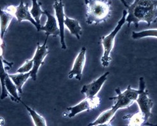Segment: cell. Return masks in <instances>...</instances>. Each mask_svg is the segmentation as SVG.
Masks as SVG:
<instances>
[{
    "label": "cell",
    "mask_w": 157,
    "mask_h": 126,
    "mask_svg": "<svg viewBox=\"0 0 157 126\" xmlns=\"http://www.w3.org/2000/svg\"><path fill=\"white\" fill-rule=\"evenodd\" d=\"M127 14V10H124L123 11V16L117 22L115 28L108 35L101 37V42L104 48V53L103 56L101 58V65L104 67H108L112 60L111 53L114 46L115 38L124 23L127 22L126 18Z\"/></svg>",
    "instance_id": "cell-3"
},
{
    "label": "cell",
    "mask_w": 157,
    "mask_h": 126,
    "mask_svg": "<svg viewBox=\"0 0 157 126\" xmlns=\"http://www.w3.org/2000/svg\"><path fill=\"white\" fill-rule=\"evenodd\" d=\"M100 99L98 96L86 97L75 106L67 108V111L69 112L68 116L69 118H72L82 112L90 111V110L98 108L100 104Z\"/></svg>",
    "instance_id": "cell-6"
},
{
    "label": "cell",
    "mask_w": 157,
    "mask_h": 126,
    "mask_svg": "<svg viewBox=\"0 0 157 126\" xmlns=\"http://www.w3.org/2000/svg\"><path fill=\"white\" fill-rule=\"evenodd\" d=\"M14 15L5 10H1V15H0V30H1V41H3V39L5 35L7 29L9 28L10 24Z\"/></svg>",
    "instance_id": "cell-16"
},
{
    "label": "cell",
    "mask_w": 157,
    "mask_h": 126,
    "mask_svg": "<svg viewBox=\"0 0 157 126\" xmlns=\"http://www.w3.org/2000/svg\"><path fill=\"white\" fill-rule=\"evenodd\" d=\"M15 17L17 18L18 22H21L24 21H28L35 26L38 31H40L41 25H38L36 22L35 19L33 18L29 10V6L28 3H25L22 1L21 2L20 4L17 6L16 11L15 13Z\"/></svg>",
    "instance_id": "cell-12"
},
{
    "label": "cell",
    "mask_w": 157,
    "mask_h": 126,
    "mask_svg": "<svg viewBox=\"0 0 157 126\" xmlns=\"http://www.w3.org/2000/svg\"><path fill=\"white\" fill-rule=\"evenodd\" d=\"M86 48L82 47L74 61L72 70L68 73L69 79H72L75 77L78 81L81 80L83 69L86 64Z\"/></svg>",
    "instance_id": "cell-11"
},
{
    "label": "cell",
    "mask_w": 157,
    "mask_h": 126,
    "mask_svg": "<svg viewBox=\"0 0 157 126\" xmlns=\"http://www.w3.org/2000/svg\"><path fill=\"white\" fill-rule=\"evenodd\" d=\"M121 1V2L124 5V6H125V7H128L129 5H128V3H127V2H126V0H120Z\"/></svg>",
    "instance_id": "cell-23"
},
{
    "label": "cell",
    "mask_w": 157,
    "mask_h": 126,
    "mask_svg": "<svg viewBox=\"0 0 157 126\" xmlns=\"http://www.w3.org/2000/svg\"><path fill=\"white\" fill-rule=\"evenodd\" d=\"M9 76L17 87L20 93H22V86L29 77H31V71L26 73H18L15 74H9Z\"/></svg>",
    "instance_id": "cell-18"
},
{
    "label": "cell",
    "mask_w": 157,
    "mask_h": 126,
    "mask_svg": "<svg viewBox=\"0 0 157 126\" xmlns=\"http://www.w3.org/2000/svg\"><path fill=\"white\" fill-rule=\"evenodd\" d=\"M33 65H34V61L33 59H29L27 60L25 64L23 65L22 67L19 68L17 70V72L18 73H26L31 71V70L33 68Z\"/></svg>",
    "instance_id": "cell-22"
},
{
    "label": "cell",
    "mask_w": 157,
    "mask_h": 126,
    "mask_svg": "<svg viewBox=\"0 0 157 126\" xmlns=\"http://www.w3.org/2000/svg\"><path fill=\"white\" fill-rule=\"evenodd\" d=\"M49 37H46L44 43L40 45V43H37L36 50L33 58L34 65L33 68L31 71V78L33 81H36L37 79V74L40 67L44 64V59L49 53L48 48L47 46V42H48Z\"/></svg>",
    "instance_id": "cell-7"
},
{
    "label": "cell",
    "mask_w": 157,
    "mask_h": 126,
    "mask_svg": "<svg viewBox=\"0 0 157 126\" xmlns=\"http://www.w3.org/2000/svg\"><path fill=\"white\" fill-rule=\"evenodd\" d=\"M123 119H128L129 126H140V125H151L148 124L144 118V115L140 112L133 115H128L123 117Z\"/></svg>",
    "instance_id": "cell-17"
},
{
    "label": "cell",
    "mask_w": 157,
    "mask_h": 126,
    "mask_svg": "<svg viewBox=\"0 0 157 126\" xmlns=\"http://www.w3.org/2000/svg\"><path fill=\"white\" fill-rule=\"evenodd\" d=\"M139 93L136 100V102L139 105L140 112L144 115L146 121L148 124L153 125L149 122V119L152 116L151 109L153 106V102L151 98L150 97L148 91L146 90V84L143 77H140L139 79Z\"/></svg>",
    "instance_id": "cell-5"
},
{
    "label": "cell",
    "mask_w": 157,
    "mask_h": 126,
    "mask_svg": "<svg viewBox=\"0 0 157 126\" xmlns=\"http://www.w3.org/2000/svg\"><path fill=\"white\" fill-rule=\"evenodd\" d=\"M127 9L126 21L128 27L132 23L137 28L140 22L150 26L157 21V0H134Z\"/></svg>",
    "instance_id": "cell-1"
},
{
    "label": "cell",
    "mask_w": 157,
    "mask_h": 126,
    "mask_svg": "<svg viewBox=\"0 0 157 126\" xmlns=\"http://www.w3.org/2000/svg\"><path fill=\"white\" fill-rule=\"evenodd\" d=\"M117 112V110L111 108V109L103 112L97 119L91 123L89 124V126H97V125H111V122L113 120L114 117Z\"/></svg>",
    "instance_id": "cell-14"
},
{
    "label": "cell",
    "mask_w": 157,
    "mask_h": 126,
    "mask_svg": "<svg viewBox=\"0 0 157 126\" xmlns=\"http://www.w3.org/2000/svg\"><path fill=\"white\" fill-rule=\"evenodd\" d=\"M86 22L88 25H99L111 16L112 5L110 0H85Z\"/></svg>",
    "instance_id": "cell-2"
},
{
    "label": "cell",
    "mask_w": 157,
    "mask_h": 126,
    "mask_svg": "<svg viewBox=\"0 0 157 126\" xmlns=\"http://www.w3.org/2000/svg\"><path fill=\"white\" fill-rule=\"evenodd\" d=\"M109 74V73L106 72L91 83L84 85L81 90V93L84 94L86 97H93L97 96L101 89L102 88L104 84L107 80V76Z\"/></svg>",
    "instance_id": "cell-10"
},
{
    "label": "cell",
    "mask_w": 157,
    "mask_h": 126,
    "mask_svg": "<svg viewBox=\"0 0 157 126\" xmlns=\"http://www.w3.org/2000/svg\"><path fill=\"white\" fill-rule=\"evenodd\" d=\"M53 8L59 28V37L61 48L63 49H66L67 45L65 39V18L66 15L64 13V5L62 2L56 1L53 5Z\"/></svg>",
    "instance_id": "cell-9"
},
{
    "label": "cell",
    "mask_w": 157,
    "mask_h": 126,
    "mask_svg": "<svg viewBox=\"0 0 157 126\" xmlns=\"http://www.w3.org/2000/svg\"><path fill=\"white\" fill-rule=\"evenodd\" d=\"M65 26L69 30L71 34L79 40L82 34V28L77 19L70 18L67 15L65 18Z\"/></svg>",
    "instance_id": "cell-15"
},
{
    "label": "cell",
    "mask_w": 157,
    "mask_h": 126,
    "mask_svg": "<svg viewBox=\"0 0 157 126\" xmlns=\"http://www.w3.org/2000/svg\"><path fill=\"white\" fill-rule=\"evenodd\" d=\"M5 63L1 60V73H0V77L3 78L5 81V85L6 86V89L9 92L10 99L12 101L15 102H21V97L19 96L18 89L16 85H15L12 79L9 76V74L7 73L6 70H9L10 67H6L4 65Z\"/></svg>",
    "instance_id": "cell-8"
},
{
    "label": "cell",
    "mask_w": 157,
    "mask_h": 126,
    "mask_svg": "<svg viewBox=\"0 0 157 126\" xmlns=\"http://www.w3.org/2000/svg\"><path fill=\"white\" fill-rule=\"evenodd\" d=\"M117 96L113 97H110V100H114V104L112 106L117 111L119 109L128 108L136 102L138 97L139 90L133 89L130 85H128L127 89L123 92H121L120 88L115 90Z\"/></svg>",
    "instance_id": "cell-4"
},
{
    "label": "cell",
    "mask_w": 157,
    "mask_h": 126,
    "mask_svg": "<svg viewBox=\"0 0 157 126\" xmlns=\"http://www.w3.org/2000/svg\"><path fill=\"white\" fill-rule=\"evenodd\" d=\"M22 104L25 106V107L26 108L27 111L28 112L30 116L32 118V119L34 122V125L35 126H46L47 125V122L45 119H44V117L40 115V114H38L36 111H35L34 109L32 108H31L26 104H25L24 102L21 101Z\"/></svg>",
    "instance_id": "cell-19"
},
{
    "label": "cell",
    "mask_w": 157,
    "mask_h": 126,
    "mask_svg": "<svg viewBox=\"0 0 157 126\" xmlns=\"http://www.w3.org/2000/svg\"><path fill=\"white\" fill-rule=\"evenodd\" d=\"M146 37L157 38V29L146 30L141 31H139V32L133 31L132 33V38L133 39H135V40Z\"/></svg>",
    "instance_id": "cell-21"
},
{
    "label": "cell",
    "mask_w": 157,
    "mask_h": 126,
    "mask_svg": "<svg viewBox=\"0 0 157 126\" xmlns=\"http://www.w3.org/2000/svg\"><path fill=\"white\" fill-rule=\"evenodd\" d=\"M59 1H60V2H62V0H59Z\"/></svg>",
    "instance_id": "cell-24"
},
{
    "label": "cell",
    "mask_w": 157,
    "mask_h": 126,
    "mask_svg": "<svg viewBox=\"0 0 157 126\" xmlns=\"http://www.w3.org/2000/svg\"><path fill=\"white\" fill-rule=\"evenodd\" d=\"M44 14L47 16V22L44 26H42L40 31H44L46 37L52 35L54 36L59 35V28L58 20L48 10H44Z\"/></svg>",
    "instance_id": "cell-13"
},
{
    "label": "cell",
    "mask_w": 157,
    "mask_h": 126,
    "mask_svg": "<svg viewBox=\"0 0 157 126\" xmlns=\"http://www.w3.org/2000/svg\"><path fill=\"white\" fill-rule=\"evenodd\" d=\"M32 1V8L30 10V13L33 18L38 25H40V18L42 14H44V11L41 8V3H38V0H31Z\"/></svg>",
    "instance_id": "cell-20"
}]
</instances>
